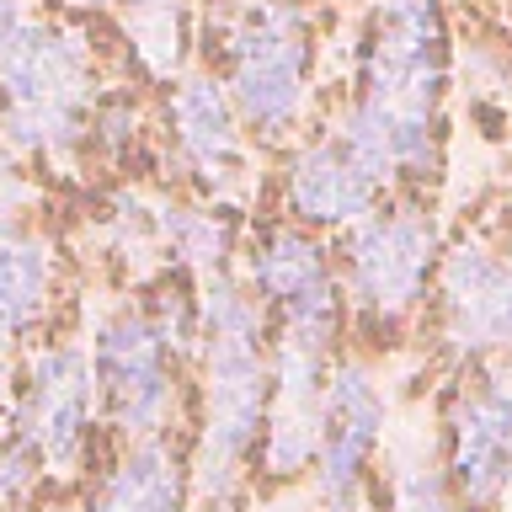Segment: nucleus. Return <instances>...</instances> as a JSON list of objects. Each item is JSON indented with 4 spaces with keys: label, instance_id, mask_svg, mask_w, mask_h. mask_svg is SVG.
Instances as JSON below:
<instances>
[{
    "label": "nucleus",
    "instance_id": "nucleus-1",
    "mask_svg": "<svg viewBox=\"0 0 512 512\" xmlns=\"http://www.w3.org/2000/svg\"><path fill=\"white\" fill-rule=\"evenodd\" d=\"M443 16L438 0H379L363 38V96L336 128L390 176L438 171V102H443Z\"/></svg>",
    "mask_w": 512,
    "mask_h": 512
},
{
    "label": "nucleus",
    "instance_id": "nucleus-2",
    "mask_svg": "<svg viewBox=\"0 0 512 512\" xmlns=\"http://www.w3.org/2000/svg\"><path fill=\"white\" fill-rule=\"evenodd\" d=\"M198 374H203V432L187 464L192 502L224 507L246 480L267 406V310L235 272L198 283Z\"/></svg>",
    "mask_w": 512,
    "mask_h": 512
},
{
    "label": "nucleus",
    "instance_id": "nucleus-3",
    "mask_svg": "<svg viewBox=\"0 0 512 512\" xmlns=\"http://www.w3.org/2000/svg\"><path fill=\"white\" fill-rule=\"evenodd\" d=\"M96 75L80 32L32 22L0 64V144L11 155H70L91 128Z\"/></svg>",
    "mask_w": 512,
    "mask_h": 512
},
{
    "label": "nucleus",
    "instance_id": "nucleus-4",
    "mask_svg": "<svg viewBox=\"0 0 512 512\" xmlns=\"http://www.w3.org/2000/svg\"><path fill=\"white\" fill-rule=\"evenodd\" d=\"M224 96L235 118L278 139L304 118L310 102V22L294 0H240L224 32Z\"/></svg>",
    "mask_w": 512,
    "mask_h": 512
},
{
    "label": "nucleus",
    "instance_id": "nucleus-5",
    "mask_svg": "<svg viewBox=\"0 0 512 512\" xmlns=\"http://www.w3.org/2000/svg\"><path fill=\"white\" fill-rule=\"evenodd\" d=\"M91 374H96V400L107 406V422L128 443L160 438L176 411V358L160 342L150 310L139 304H112L91 331Z\"/></svg>",
    "mask_w": 512,
    "mask_h": 512
},
{
    "label": "nucleus",
    "instance_id": "nucleus-6",
    "mask_svg": "<svg viewBox=\"0 0 512 512\" xmlns=\"http://www.w3.org/2000/svg\"><path fill=\"white\" fill-rule=\"evenodd\" d=\"M336 336L342 331H304L272 326L267 342V406L256 432V459L272 480L310 470L320 422H326V379L336 363Z\"/></svg>",
    "mask_w": 512,
    "mask_h": 512
},
{
    "label": "nucleus",
    "instance_id": "nucleus-7",
    "mask_svg": "<svg viewBox=\"0 0 512 512\" xmlns=\"http://www.w3.org/2000/svg\"><path fill=\"white\" fill-rule=\"evenodd\" d=\"M96 374L80 342H43L22 352L11 432L38 454L43 475H75L96 427Z\"/></svg>",
    "mask_w": 512,
    "mask_h": 512
},
{
    "label": "nucleus",
    "instance_id": "nucleus-8",
    "mask_svg": "<svg viewBox=\"0 0 512 512\" xmlns=\"http://www.w3.org/2000/svg\"><path fill=\"white\" fill-rule=\"evenodd\" d=\"M432 267H438V224L422 208L368 214L347 235V304L368 326L390 331L422 310Z\"/></svg>",
    "mask_w": 512,
    "mask_h": 512
},
{
    "label": "nucleus",
    "instance_id": "nucleus-9",
    "mask_svg": "<svg viewBox=\"0 0 512 512\" xmlns=\"http://www.w3.org/2000/svg\"><path fill=\"white\" fill-rule=\"evenodd\" d=\"M384 427H390V395L379 390V374L358 358L331 363L326 422H320V443L310 459L315 464V496L326 512H363Z\"/></svg>",
    "mask_w": 512,
    "mask_h": 512
},
{
    "label": "nucleus",
    "instance_id": "nucleus-10",
    "mask_svg": "<svg viewBox=\"0 0 512 512\" xmlns=\"http://www.w3.org/2000/svg\"><path fill=\"white\" fill-rule=\"evenodd\" d=\"M448 491L464 512H491L512 491V363L475 368L448 406Z\"/></svg>",
    "mask_w": 512,
    "mask_h": 512
},
{
    "label": "nucleus",
    "instance_id": "nucleus-11",
    "mask_svg": "<svg viewBox=\"0 0 512 512\" xmlns=\"http://www.w3.org/2000/svg\"><path fill=\"white\" fill-rule=\"evenodd\" d=\"M235 278L267 310L272 326L342 331V278L331 272L320 240L299 224H272V230L256 235L246 267Z\"/></svg>",
    "mask_w": 512,
    "mask_h": 512
},
{
    "label": "nucleus",
    "instance_id": "nucleus-12",
    "mask_svg": "<svg viewBox=\"0 0 512 512\" xmlns=\"http://www.w3.org/2000/svg\"><path fill=\"white\" fill-rule=\"evenodd\" d=\"M438 320L464 358L512 363V256L464 240L438 267Z\"/></svg>",
    "mask_w": 512,
    "mask_h": 512
},
{
    "label": "nucleus",
    "instance_id": "nucleus-13",
    "mask_svg": "<svg viewBox=\"0 0 512 512\" xmlns=\"http://www.w3.org/2000/svg\"><path fill=\"white\" fill-rule=\"evenodd\" d=\"M384 187H390V176L342 128H331L326 139H315L310 150L294 155L283 198L299 230H352L368 214H379Z\"/></svg>",
    "mask_w": 512,
    "mask_h": 512
},
{
    "label": "nucleus",
    "instance_id": "nucleus-14",
    "mask_svg": "<svg viewBox=\"0 0 512 512\" xmlns=\"http://www.w3.org/2000/svg\"><path fill=\"white\" fill-rule=\"evenodd\" d=\"M171 139L182 171L208 192H230L240 166H246V139L230 96L214 75H182L171 91Z\"/></svg>",
    "mask_w": 512,
    "mask_h": 512
},
{
    "label": "nucleus",
    "instance_id": "nucleus-15",
    "mask_svg": "<svg viewBox=\"0 0 512 512\" xmlns=\"http://www.w3.org/2000/svg\"><path fill=\"white\" fill-rule=\"evenodd\" d=\"M59 299V256L38 224L0 219V336L27 342L48 326Z\"/></svg>",
    "mask_w": 512,
    "mask_h": 512
},
{
    "label": "nucleus",
    "instance_id": "nucleus-16",
    "mask_svg": "<svg viewBox=\"0 0 512 512\" xmlns=\"http://www.w3.org/2000/svg\"><path fill=\"white\" fill-rule=\"evenodd\" d=\"M80 512H192L187 464L166 438L128 443L123 459L96 480L91 502Z\"/></svg>",
    "mask_w": 512,
    "mask_h": 512
},
{
    "label": "nucleus",
    "instance_id": "nucleus-17",
    "mask_svg": "<svg viewBox=\"0 0 512 512\" xmlns=\"http://www.w3.org/2000/svg\"><path fill=\"white\" fill-rule=\"evenodd\" d=\"M235 256V224L214 208H176L166 203V267L192 272L198 283L230 272Z\"/></svg>",
    "mask_w": 512,
    "mask_h": 512
},
{
    "label": "nucleus",
    "instance_id": "nucleus-18",
    "mask_svg": "<svg viewBox=\"0 0 512 512\" xmlns=\"http://www.w3.org/2000/svg\"><path fill=\"white\" fill-rule=\"evenodd\" d=\"M123 11V32H128V48L139 54V64L160 80H171L182 70V54H187V16H182V0H112Z\"/></svg>",
    "mask_w": 512,
    "mask_h": 512
},
{
    "label": "nucleus",
    "instance_id": "nucleus-19",
    "mask_svg": "<svg viewBox=\"0 0 512 512\" xmlns=\"http://www.w3.org/2000/svg\"><path fill=\"white\" fill-rule=\"evenodd\" d=\"M102 235L123 267H166V203L144 192H118L107 203Z\"/></svg>",
    "mask_w": 512,
    "mask_h": 512
},
{
    "label": "nucleus",
    "instance_id": "nucleus-20",
    "mask_svg": "<svg viewBox=\"0 0 512 512\" xmlns=\"http://www.w3.org/2000/svg\"><path fill=\"white\" fill-rule=\"evenodd\" d=\"M395 512H459V502L432 459H406L395 475Z\"/></svg>",
    "mask_w": 512,
    "mask_h": 512
},
{
    "label": "nucleus",
    "instance_id": "nucleus-21",
    "mask_svg": "<svg viewBox=\"0 0 512 512\" xmlns=\"http://www.w3.org/2000/svg\"><path fill=\"white\" fill-rule=\"evenodd\" d=\"M43 464H38V454L16 438V432H6L0 438V512H11V507H27L32 496H38V486H43Z\"/></svg>",
    "mask_w": 512,
    "mask_h": 512
},
{
    "label": "nucleus",
    "instance_id": "nucleus-22",
    "mask_svg": "<svg viewBox=\"0 0 512 512\" xmlns=\"http://www.w3.org/2000/svg\"><path fill=\"white\" fill-rule=\"evenodd\" d=\"M27 198H32V187H27L22 155H11L6 144H0V219H22Z\"/></svg>",
    "mask_w": 512,
    "mask_h": 512
},
{
    "label": "nucleus",
    "instance_id": "nucleus-23",
    "mask_svg": "<svg viewBox=\"0 0 512 512\" xmlns=\"http://www.w3.org/2000/svg\"><path fill=\"white\" fill-rule=\"evenodd\" d=\"M16 384H22V347L11 336H0V416H11Z\"/></svg>",
    "mask_w": 512,
    "mask_h": 512
},
{
    "label": "nucleus",
    "instance_id": "nucleus-24",
    "mask_svg": "<svg viewBox=\"0 0 512 512\" xmlns=\"http://www.w3.org/2000/svg\"><path fill=\"white\" fill-rule=\"evenodd\" d=\"M22 27H27V11H22V0H0V64H6L11 43L22 38Z\"/></svg>",
    "mask_w": 512,
    "mask_h": 512
},
{
    "label": "nucleus",
    "instance_id": "nucleus-25",
    "mask_svg": "<svg viewBox=\"0 0 512 512\" xmlns=\"http://www.w3.org/2000/svg\"><path fill=\"white\" fill-rule=\"evenodd\" d=\"M38 512H80L75 502H48V507H38Z\"/></svg>",
    "mask_w": 512,
    "mask_h": 512
},
{
    "label": "nucleus",
    "instance_id": "nucleus-26",
    "mask_svg": "<svg viewBox=\"0 0 512 512\" xmlns=\"http://www.w3.org/2000/svg\"><path fill=\"white\" fill-rule=\"evenodd\" d=\"M75 6H86V11H102V6H112V0H75Z\"/></svg>",
    "mask_w": 512,
    "mask_h": 512
}]
</instances>
